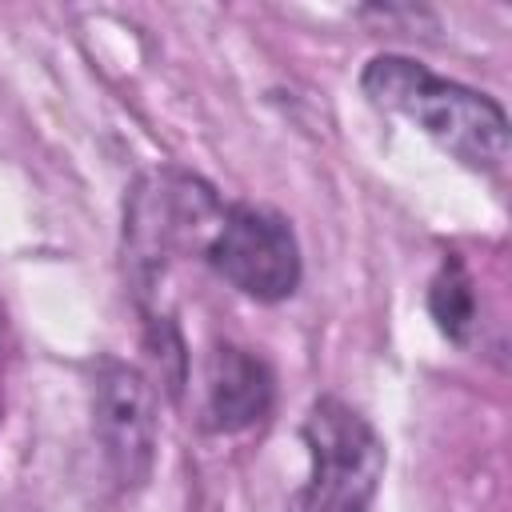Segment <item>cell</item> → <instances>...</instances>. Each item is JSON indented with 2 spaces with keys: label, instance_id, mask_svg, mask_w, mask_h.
I'll return each mask as SVG.
<instances>
[{
  "label": "cell",
  "instance_id": "cell-4",
  "mask_svg": "<svg viewBox=\"0 0 512 512\" xmlns=\"http://www.w3.org/2000/svg\"><path fill=\"white\" fill-rule=\"evenodd\" d=\"M92 428L112 480L140 488L156 464V400L136 368L100 360L92 380Z\"/></svg>",
  "mask_w": 512,
  "mask_h": 512
},
{
  "label": "cell",
  "instance_id": "cell-1",
  "mask_svg": "<svg viewBox=\"0 0 512 512\" xmlns=\"http://www.w3.org/2000/svg\"><path fill=\"white\" fill-rule=\"evenodd\" d=\"M360 88L376 108L412 120L460 164L476 172H500L508 164V116L492 96L444 80L424 64L392 52L368 60Z\"/></svg>",
  "mask_w": 512,
  "mask_h": 512
},
{
  "label": "cell",
  "instance_id": "cell-5",
  "mask_svg": "<svg viewBox=\"0 0 512 512\" xmlns=\"http://www.w3.org/2000/svg\"><path fill=\"white\" fill-rule=\"evenodd\" d=\"M272 372L260 356L220 344L204 368V424L212 432H240L272 408Z\"/></svg>",
  "mask_w": 512,
  "mask_h": 512
},
{
  "label": "cell",
  "instance_id": "cell-3",
  "mask_svg": "<svg viewBox=\"0 0 512 512\" xmlns=\"http://www.w3.org/2000/svg\"><path fill=\"white\" fill-rule=\"evenodd\" d=\"M204 260L244 296L276 304L300 284V248L284 216L256 204H228Z\"/></svg>",
  "mask_w": 512,
  "mask_h": 512
},
{
  "label": "cell",
  "instance_id": "cell-2",
  "mask_svg": "<svg viewBox=\"0 0 512 512\" xmlns=\"http://www.w3.org/2000/svg\"><path fill=\"white\" fill-rule=\"evenodd\" d=\"M312 476L292 512H368L384 476V440L344 400L320 396L300 428Z\"/></svg>",
  "mask_w": 512,
  "mask_h": 512
},
{
  "label": "cell",
  "instance_id": "cell-6",
  "mask_svg": "<svg viewBox=\"0 0 512 512\" xmlns=\"http://www.w3.org/2000/svg\"><path fill=\"white\" fill-rule=\"evenodd\" d=\"M428 312L448 340L468 344V336L476 328V292H472V280L456 256H448L440 264V272L428 288Z\"/></svg>",
  "mask_w": 512,
  "mask_h": 512
}]
</instances>
